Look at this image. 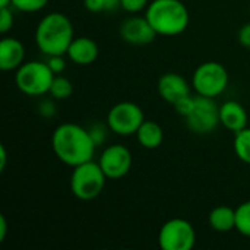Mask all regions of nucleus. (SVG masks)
Returning a JSON list of instances; mask_svg holds the SVG:
<instances>
[{
	"mask_svg": "<svg viewBox=\"0 0 250 250\" xmlns=\"http://www.w3.org/2000/svg\"><path fill=\"white\" fill-rule=\"evenodd\" d=\"M67 57L79 66L92 64L100 54L98 45L89 37H76L67 48Z\"/></svg>",
	"mask_w": 250,
	"mask_h": 250,
	"instance_id": "4468645a",
	"label": "nucleus"
},
{
	"mask_svg": "<svg viewBox=\"0 0 250 250\" xmlns=\"http://www.w3.org/2000/svg\"><path fill=\"white\" fill-rule=\"evenodd\" d=\"M73 23L60 12L47 13L35 28V42L45 56L66 54L73 41Z\"/></svg>",
	"mask_w": 250,
	"mask_h": 250,
	"instance_id": "f03ea898",
	"label": "nucleus"
},
{
	"mask_svg": "<svg viewBox=\"0 0 250 250\" xmlns=\"http://www.w3.org/2000/svg\"><path fill=\"white\" fill-rule=\"evenodd\" d=\"M239 41L243 47L250 48V22L245 23L239 31Z\"/></svg>",
	"mask_w": 250,
	"mask_h": 250,
	"instance_id": "bb28decb",
	"label": "nucleus"
},
{
	"mask_svg": "<svg viewBox=\"0 0 250 250\" xmlns=\"http://www.w3.org/2000/svg\"><path fill=\"white\" fill-rule=\"evenodd\" d=\"M138 142L146 149H157L164 141L163 127L154 120H145L136 132Z\"/></svg>",
	"mask_w": 250,
	"mask_h": 250,
	"instance_id": "dca6fc26",
	"label": "nucleus"
},
{
	"mask_svg": "<svg viewBox=\"0 0 250 250\" xmlns=\"http://www.w3.org/2000/svg\"><path fill=\"white\" fill-rule=\"evenodd\" d=\"M122 7L120 0H104V12H114Z\"/></svg>",
	"mask_w": 250,
	"mask_h": 250,
	"instance_id": "c756f323",
	"label": "nucleus"
},
{
	"mask_svg": "<svg viewBox=\"0 0 250 250\" xmlns=\"http://www.w3.org/2000/svg\"><path fill=\"white\" fill-rule=\"evenodd\" d=\"M208 223L218 233H229L236 229V209L227 205L214 208L208 215Z\"/></svg>",
	"mask_w": 250,
	"mask_h": 250,
	"instance_id": "f3484780",
	"label": "nucleus"
},
{
	"mask_svg": "<svg viewBox=\"0 0 250 250\" xmlns=\"http://www.w3.org/2000/svg\"><path fill=\"white\" fill-rule=\"evenodd\" d=\"M132 161L133 158L130 149L126 148L125 145L114 144L103 151L98 164L104 171V174L107 176V179L119 180L130 171Z\"/></svg>",
	"mask_w": 250,
	"mask_h": 250,
	"instance_id": "9d476101",
	"label": "nucleus"
},
{
	"mask_svg": "<svg viewBox=\"0 0 250 250\" xmlns=\"http://www.w3.org/2000/svg\"><path fill=\"white\" fill-rule=\"evenodd\" d=\"M158 94L164 101L174 105L182 98L190 95V85L182 75L168 72L158 79Z\"/></svg>",
	"mask_w": 250,
	"mask_h": 250,
	"instance_id": "f8f14e48",
	"label": "nucleus"
},
{
	"mask_svg": "<svg viewBox=\"0 0 250 250\" xmlns=\"http://www.w3.org/2000/svg\"><path fill=\"white\" fill-rule=\"evenodd\" d=\"M6 163H7V152L4 145H0V171L6 168Z\"/></svg>",
	"mask_w": 250,
	"mask_h": 250,
	"instance_id": "2f4dec72",
	"label": "nucleus"
},
{
	"mask_svg": "<svg viewBox=\"0 0 250 250\" xmlns=\"http://www.w3.org/2000/svg\"><path fill=\"white\" fill-rule=\"evenodd\" d=\"M38 111H40V114H41L42 117L50 119V117H53V116L56 114V105H54V103H53L51 100H44V101L40 103Z\"/></svg>",
	"mask_w": 250,
	"mask_h": 250,
	"instance_id": "a878e982",
	"label": "nucleus"
},
{
	"mask_svg": "<svg viewBox=\"0 0 250 250\" xmlns=\"http://www.w3.org/2000/svg\"><path fill=\"white\" fill-rule=\"evenodd\" d=\"M95 146L97 145L91 136V132L76 123L59 125L51 136V148L54 155L72 168L91 161Z\"/></svg>",
	"mask_w": 250,
	"mask_h": 250,
	"instance_id": "f257e3e1",
	"label": "nucleus"
},
{
	"mask_svg": "<svg viewBox=\"0 0 250 250\" xmlns=\"http://www.w3.org/2000/svg\"><path fill=\"white\" fill-rule=\"evenodd\" d=\"M220 123L233 133L248 127L246 108L237 101H226L220 105Z\"/></svg>",
	"mask_w": 250,
	"mask_h": 250,
	"instance_id": "2eb2a0df",
	"label": "nucleus"
},
{
	"mask_svg": "<svg viewBox=\"0 0 250 250\" xmlns=\"http://www.w3.org/2000/svg\"><path fill=\"white\" fill-rule=\"evenodd\" d=\"M13 25V13L10 6L0 7V32L6 34Z\"/></svg>",
	"mask_w": 250,
	"mask_h": 250,
	"instance_id": "b1692460",
	"label": "nucleus"
},
{
	"mask_svg": "<svg viewBox=\"0 0 250 250\" xmlns=\"http://www.w3.org/2000/svg\"><path fill=\"white\" fill-rule=\"evenodd\" d=\"M107 176L95 161H86L73 167L70 176V190L81 201H92L105 188Z\"/></svg>",
	"mask_w": 250,
	"mask_h": 250,
	"instance_id": "20e7f679",
	"label": "nucleus"
},
{
	"mask_svg": "<svg viewBox=\"0 0 250 250\" xmlns=\"http://www.w3.org/2000/svg\"><path fill=\"white\" fill-rule=\"evenodd\" d=\"M236 230L250 237V201L240 204L236 208Z\"/></svg>",
	"mask_w": 250,
	"mask_h": 250,
	"instance_id": "aec40b11",
	"label": "nucleus"
},
{
	"mask_svg": "<svg viewBox=\"0 0 250 250\" xmlns=\"http://www.w3.org/2000/svg\"><path fill=\"white\" fill-rule=\"evenodd\" d=\"M120 37L125 42L133 44V45H146L151 44L155 37L158 35L146 16H132L122 22L120 25Z\"/></svg>",
	"mask_w": 250,
	"mask_h": 250,
	"instance_id": "9b49d317",
	"label": "nucleus"
},
{
	"mask_svg": "<svg viewBox=\"0 0 250 250\" xmlns=\"http://www.w3.org/2000/svg\"><path fill=\"white\" fill-rule=\"evenodd\" d=\"M195 243V229L185 218H171L160 229L158 246L161 250H192Z\"/></svg>",
	"mask_w": 250,
	"mask_h": 250,
	"instance_id": "6e6552de",
	"label": "nucleus"
},
{
	"mask_svg": "<svg viewBox=\"0 0 250 250\" xmlns=\"http://www.w3.org/2000/svg\"><path fill=\"white\" fill-rule=\"evenodd\" d=\"M83 3L85 7L92 13L104 12V0H83Z\"/></svg>",
	"mask_w": 250,
	"mask_h": 250,
	"instance_id": "c85d7f7f",
	"label": "nucleus"
},
{
	"mask_svg": "<svg viewBox=\"0 0 250 250\" xmlns=\"http://www.w3.org/2000/svg\"><path fill=\"white\" fill-rule=\"evenodd\" d=\"M10 4H12V0H0V7H6Z\"/></svg>",
	"mask_w": 250,
	"mask_h": 250,
	"instance_id": "473e14b6",
	"label": "nucleus"
},
{
	"mask_svg": "<svg viewBox=\"0 0 250 250\" xmlns=\"http://www.w3.org/2000/svg\"><path fill=\"white\" fill-rule=\"evenodd\" d=\"M45 63L48 64V67L51 69V72L54 75H62L63 70L66 69V60L63 57V54H53V56H47Z\"/></svg>",
	"mask_w": 250,
	"mask_h": 250,
	"instance_id": "5701e85b",
	"label": "nucleus"
},
{
	"mask_svg": "<svg viewBox=\"0 0 250 250\" xmlns=\"http://www.w3.org/2000/svg\"><path fill=\"white\" fill-rule=\"evenodd\" d=\"M54 73L45 62H23L16 70L15 82L21 92L29 97H41L50 92Z\"/></svg>",
	"mask_w": 250,
	"mask_h": 250,
	"instance_id": "39448f33",
	"label": "nucleus"
},
{
	"mask_svg": "<svg viewBox=\"0 0 250 250\" xmlns=\"http://www.w3.org/2000/svg\"><path fill=\"white\" fill-rule=\"evenodd\" d=\"M25 60L23 44L13 37H6L0 42V69L3 72L18 70Z\"/></svg>",
	"mask_w": 250,
	"mask_h": 250,
	"instance_id": "ddd939ff",
	"label": "nucleus"
},
{
	"mask_svg": "<svg viewBox=\"0 0 250 250\" xmlns=\"http://www.w3.org/2000/svg\"><path fill=\"white\" fill-rule=\"evenodd\" d=\"M50 0H12V4L15 9L21 10V12H26V13H34V12H40L42 10Z\"/></svg>",
	"mask_w": 250,
	"mask_h": 250,
	"instance_id": "412c9836",
	"label": "nucleus"
},
{
	"mask_svg": "<svg viewBox=\"0 0 250 250\" xmlns=\"http://www.w3.org/2000/svg\"><path fill=\"white\" fill-rule=\"evenodd\" d=\"M193 101H195V97L188 95V97L182 98L180 101H177L173 107H174V110H176L177 114H180L182 117H186L190 113L192 107H193Z\"/></svg>",
	"mask_w": 250,
	"mask_h": 250,
	"instance_id": "393cba45",
	"label": "nucleus"
},
{
	"mask_svg": "<svg viewBox=\"0 0 250 250\" xmlns=\"http://www.w3.org/2000/svg\"><path fill=\"white\" fill-rule=\"evenodd\" d=\"M145 16L158 35L174 37L183 34L189 26V10L182 0H152Z\"/></svg>",
	"mask_w": 250,
	"mask_h": 250,
	"instance_id": "7ed1b4c3",
	"label": "nucleus"
},
{
	"mask_svg": "<svg viewBox=\"0 0 250 250\" xmlns=\"http://www.w3.org/2000/svg\"><path fill=\"white\" fill-rule=\"evenodd\" d=\"M7 236V221H6V217L1 214L0 215V242H4Z\"/></svg>",
	"mask_w": 250,
	"mask_h": 250,
	"instance_id": "7c9ffc66",
	"label": "nucleus"
},
{
	"mask_svg": "<svg viewBox=\"0 0 250 250\" xmlns=\"http://www.w3.org/2000/svg\"><path fill=\"white\" fill-rule=\"evenodd\" d=\"M72 92H73V83L67 78L62 76V75H56L54 79H53V83L50 86L48 94L54 100L63 101V100H67L72 95Z\"/></svg>",
	"mask_w": 250,
	"mask_h": 250,
	"instance_id": "6ab92c4d",
	"label": "nucleus"
},
{
	"mask_svg": "<svg viewBox=\"0 0 250 250\" xmlns=\"http://www.w3.org/2000/svg\"><path fill=\"white\" fill-rule=\"evenodd\" d=\"M185 120L190 132L196 135H208L214 132L220 125V107L214 98L196 94L193 107Z\"/></svg>",
	"mask_w": 250,
	"mask_h": 250,
	"instance_id": "0eeeda50",
	"label": "nucleus"
},
{
	"mask_svg": "<svg viewBox=\"0 0 250 250\" xmlns=\"http://www.w3.org/2000/svg\"><path fill=\"white\" fill-rule=\"evenodd\" d=\"M149 3V0H120L122 9L129 13H139L142 10H146Z\"/></svg>",
	"mask_w": 250,
	"mask_h": 250,
	"instance_id": "4be33fe9",
	"label": "nucleus"
},
{
	"mask_svg": "<svg viewBox=\"0 0 250 250\" xmlns=\"http://www.w3.org/2000/svg\"><path fill=\"white\" fill-rule=\"evenodd\" d=\"M145 122L142 108L130 101H122L113 105L107 114L108 129L120 136L136 135L141 125Z\"/></svg>",
	"mask_w": 250,
	"mask_h": 250,
	"instance_id": "1a4fd4ad",
	"label": "nucleus"
},
{
	"mask_svg": "<svg viewBox=\"0 0 250 250\" xmlns=\"http://www.w3.org/2000/svg\"><path fill=\"white\" fill-rule=\"evenodd\" d=\"M89 132H91V136H92L95 145H101L103 141L105 139V130H104L100 125H97V126H94L92 129H89Z\"/></svg>",
	"mask_w": 250,
	"mask_h": 250,
	"instance_id": "cd10ccee",
	"label": "nucleus"
},
{
	"mask_svg": "<svg viewBox=\"0 0 250 250\" xmlns=\"http://www.w3.org/2000/svg\"><path fill=\"white\" fill-rule=\"evenodd\" d=\"M234 152L240 161L250 164V127H245L234 133Z\"/></svg>",
	"mask_w": 250,
	"mask_h": 250,
	"instance_id": "a211bd4d",
	"label": "nucleus"
},
{
	"mask_svg": "<svg viewBox=\"0 0 250 250\" xmlns=\"http://www.w3.org/2000/svg\"><path fill=\"white\" fill-rule=\"evenodd\" d=\"M192 86L198 95L215 98L227 89L229 72L218 62H205L195 69Z\"/></svg>",
	"mask_w": 250,
	"mask_h": 250,
	"instance_id": "423d86ee",
	"label": "nucleus"
}]
</instances>
